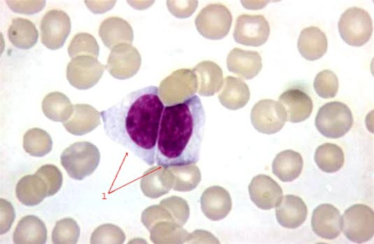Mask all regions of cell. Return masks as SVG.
Masks as SVG:
<instances>
[{"mask_svg":"<svg viewBox=\"0 0 374 244\" xmlns=\"http://www.w3.org/2000/svg\"><path fill=\"white\" fill-rule=\"evenodd\" d=\"M164 108L159 89L149 86L127 94L100 116L111 140L153 165Z\"/></svg>","mask_w":374,"mask_h":244,"instance_id":"obj_1","label":"cell"},{"mask_svg":"<svg viewBox=\"0 0 374 244\" xmlns=\"http://www.w3.org/2000/svg\"><path fill=\"white\" fill-rule=\"evenodd\" d=\"M205 123V110L195 94L165 105L157 141V165L170 168L198 162Z\"/></svg>","mask_w":374,"mask_h":244,"instance_id":"obj_2","label":"cell"},{"mask_svg":"<svg viewBox=\"0 0 374 244\" xmlns=\"http://www.w3.org/2000/svg\"><path fill=\"white\" fill-rule=\"evenodd\" d=\"M100 161L98 148L89 142H78L65 148L60 162L70 178L81 181L91 175Z\"/></svg>","mask_w":374,"mask_h":244,"instance_id":"obj_3","label":"cell"},{"mask_svg":"<svg viewBox=\"0 0 374 244\" xmlns=\"http://www.w3.org/2000/svg\"><path fill=\"white\" fill-rule=\"evenodd\" d=\"M353 116L350 109L339 101L322 105L315 117V126L324 137L337 139L344 136L352 128Z\"/></svg>","mask_w":374,"mask_h":244,"instance_id":"obj_4","label":"cell"},{"mask_svg":"<svg viewBox=\"0 0 374 244\" xmlns=\"http://www.w3.org/2000/svg\"><path fill=\"white\" fill-rule=\"evenodd\" d=\"M338 31L348 45L359 47L366 44L373 33V22L369 13L359 7L347 8L338 21Z\"/></svg>","mask_w":374,"mask_h":244,"instance_id":"obj_5","label":"cell"},{"mask_svg":"<svg viewBox=\"0 0 374 244\" xmlns=\"http://www.w3.org/2000/svg\"><path fill=\"white\" fill-rule=\"evenodd\" d=\"M342 229L345 236L352 242L362 243L374 235L373 210L362 204L347 208L342 217Z\"/></svg>","mask_w":374,"mask_h":244,"instance_id":"obj_6","label":"cell"},{"mask_svg":"<svg viewBox=\"0 0 374 244\" xmlns=\"http://www.w3.org/2000/svg\"><path fill=\"white\" fill-rule=\"evenodd\" d=\"M194 22L202 36L210 40H220L229 32L232 15L222 4H209L201 9Z\"/></svg>","mask_w":374,"mask_h":244,"instance_id":"obj_7","label":"cell"},{"mask_svg":"<svg viewBox=\"0 0 374 244\" xmlns=\"http://www.w3.org/2000/svg\"><path fill=\"white\" fill-rule=\"evenodd\" d=\"M105 66L90 56L74 57L66 67V78L73 87L86 90L94 86L103 73Z\"/></svg>","mask_w":374,"mask_h":244,"instance_id":"obj_8","label":"cell"},{"mask_svg":"<svg viewBox=\"0 0 374 244\" xmlns=\"http://www.w3.org/2000/svg\"><path fill=\"white\" fill-rule=\"evenodd\" d=\"M250 116L254 128L267 135L279 132L287 121L286 112L282 105L271 99L257 102L251 110Z\"/></svg>","mask_w":374,"mask_h":244,"instance_id":"obj_9","label":"cell"},{"mask_svg":"<svg viewBox=\"0 0 374 244\" xmlns=\"http://www.w3.org/2000/svg\"><path fill=\"white\" fill-rule=\"evenodd\" d=\"M41 40L48 49L56 50L63 47L71 31L69 16L61 10L46 12L40 23Z\"/></svg>","mask_w":374,"mask_h":244,"instance_id":"obj_10","label":"cell"},{"mask_svg":"<svg viewBox=\"0 0 374 244\" xmlns=\"http://www.w3.org/2000/svg\"><path fill=\"white\" fill-rule=\"evenodd\" d=\"M270 34V26L261 15L243 14L236 21L234 40L246 46L259 47L264 44Z\"/></svg>","mask_w":374,"mask_h":244,"instance_id":"obj_11","label":"cell"},{"mask_svg":"<svg viewBox=\"0 0 374 244\" xmlns=\"http://www.w3.org/2000/svg\"><path fill=\"white\" fill-rule=\"evenodd\" d=\"M141 65L138 49L130 44L122 43L111 49L105 68L113 77L126 79L135 75Z\"/></svg>","mask_w":374,"mask_h":244,"instance_id":"obj_12","label":"cell"},{"mask_svg":"<svg viewBox=\"0 0 374 244\" xmlns=\"http://www.w3.org/2000/svg\"><path fill=\"white\" fill-rule=\"evenodd\" d=\"M252 202L259 208L269 210L276 207L282 199L283 192L279 184L265 174L254 176L248 186Z\"/></svg>","mask_w":374,"mask_h":244,"instance_id":"obj_13","label":"cell"},{"mask_svg":"<svg viewBox=\"0 0 374 244\" xmlns=\"http://www.w3.org/2000/svg\"><path fill=\"white\" fill-rule=\"evenodd\" d=\"M311 226L318 236L324 239H335L342 230V216L332 204H322L314 209Z\"/></svg>","mask_w":374,"mask_h":244,"instance_id":"obj_14","label":"cell"},{"mask_svg":"<svg viewBox=\"0 0 374 244\" xmlns=\"http://www.w3.org/2000/svg\"><path fill=\"white\" fill-rule=\"evenodd\" d=\"M200 202L203 213L213 221L220 220L226 217L232 208L229 192L219 185L206 188L201 195Z\"/></svg>","mask_w":374,"mask_h":244,"instance_id":"obj_15","label":"cell"},{"mask_svg":"<svg viewBox=\"0 0 374 244\" xmlns=\"http://www.w3.org/2000/svg\"><path fill=\"white\" fill-rule=\"evenodd\" d=\"M228 70L243 79L257 76L262 68V59L256 51L233 48L226 58Z\"/></svg>","mask_w":374,"mask_h":244,"instance_id":"obj_16","label":"cell"},{"mask_svg":"<svg viewBox=\"0 0 374 244\" xmlns=\"http://www.w3.org/2000/svg\"><path fill=\"white\" fill-rule=\"evenodd\" d=\"M278 100L286 112L287 121L292 123L306 120L312 112V99L301 89H288L279 96Z\"/></svg>","mask_w":374,"mask_h":244,"instance_id":"obj_17","label":"cell"},{"mask_svg":"<svg viewBox=\"0 0 374 244\" xmlns=\"http://www.w3.org/2000/svg\"><path fill=\"white\" fill-rule=\"evenodd\" d=\"M307 206L296 195H285L276 206L275 216L278 223L285 228L296 229L306 220Z\"/></svg>","mask_w":374,"mask_h":244,"instance_id":"obj_18","label":"cell"},{"mask_svg":"<svg viewBox=\"0 0 374 244\" xmlns=\"http://www.w3.org/2000/svg\"><path fill=\"white\" fill-rule=\"evenodd\" d=\"M99 35L105 46L109 49L122 43L131 45L134 40L132 27L119 17L105 19L100 24Z\"/></svg>","mask_w":374,"mask_h":244,"instance_id":"obj_19","label":"cell"},{"mask_svg":"<svg viewBox=\"0 0 374 244\" xmlns=\"http://www.w3.org/2000/svg\"><path fill=\"white\" fill-rule=\"evenodd\" d=\"M100 113L88 104H75L71 117L63 122L65 129L71 134L84 135L101 124Z\"/></svg>","mask_w":374,"mask_h":244,"instance_id":"obj_20","label":"cell"},{"mask_svg":"<svg viewBox=\"0 0 374 244\" xmlns=\"http://www.w3.org/2000/svg\"><path fill=\"white\" fill-rule=\"evenodd\" d=\"M197 80V89L201 96H211L223 85L222 68L215 62L203 61L192 69Z\"/></svg>","mask_w":374,"mask_h":244,"instance_id":"obj_21","label":"cell"},{"mask_svg":"<svg viewBox=\"0 0 374 244\" xmlns=\"http://www.w3.org/2000/svg\"><path fill=\"white\" fill-rule=\"evenodd\" d=\"M328 41L326 34L317 26L303 29L299 35L297 47L301 55L307 60L320 59L326 52Z\"/></svg>","mask_w":374,"mask_h":244,"instance_id":"obj_22","label":"cell"},{"mask_svg":"<svg viewBox=\"0 0 374 244\" xmlns=\"http://www.w3.org/2000/svg\"><path fill=\"white\" fill-rule=\"evenodd\" d=\"M173 174L169 168L152 167L145 171L141 179V188L143 194L154 199L168 192Z\"/></svg>","mask_w":374,"mask_h":244,"instance_id":"obj_23","label":"cell"},{"mask_svg":"<svg viewBox=\"0 0 374 244\" xmlns=\"http://www.w3.org/2000/svg\"><path fill=\"white\" fill-rule=\"evenodd\" d=\"M13 239L16 244H44L47 239L46 227L38 217L26 215L18 222Z\"/></svg>","mask_w":374,"mask_h":244,"instance_id":"obj_24","label":"cell"},{"mask_svg":"<svg viewBox=\"0 0 374 244\" xmlns=\"http://www.w3.org/2000/svg\"><path fill=\"white\" fill-rule=\"evenodd\" d=\"M222 86L218 98L220 103L226 108L232 110L238 109L243 107L249 101L250 89L242 79L227 76Z\"/></svg>","mask_w":374,"mask_h":244,"instance_id":"obj_25","label":"cell"},{"mask_svg":"<svg viewBox=\"0 0 374 244\" xmlns=\"http://www.w3.org/2000/svg\"><path fill=\"white\" fill-rule=\"evenodd\" d=\"M17 199L27 206H34L47 197V185L36 173L26 175L17 182L15 188Z\"/></svg>","mask_w":374,"mask_h":244,"instance_id":"obj_26","label":"cell"},{"mask_svg":"<svg viewBox=\"0 0 374 244\" xmlns=\"http://www.w3.org/2000/svg\"><path fill=\"white\" fill-rule=\"evenodd\" d=\"M301 155L293 150H285L278 153L272 163V171L280 181L290 182L297 178L303 169Z\"/></svg>","mask_w":374,"mask_h":244,"instance_id":"obj_27","label":"cell"},{"mask_svg":"<svg viewBox=\"0 0 374 244\" xmlns=\"http://www.w3.org/2000/svg\"><path fill=\"white\" fill-rule=\"evenodd\" d=\"M8 37L15 47L28 49L36 44L38 32L30 20L17 17L12 20L8 29Z\"/></svg>","mask_w":374,"mask_h":244,"instance_id":"obj_28","label":"cell"},{"mask_svg":"<svg viewBox=\"0 0 374 244\" xmlns=\"http://www.w3.org/2000/svg\"><path fill=\"white\" fill-rule=\"evenodd\" d=\"M44 115L55 122H65L73 113V105L69 98L59 91L47 94L42 101Z\"/></svg>","mask_w":374,"mask_h":244,"instance_id":"obj_29","label":"cell"},{"mask_svg":"<svg viewBox=\"0 0 374 244\" xmlns=\"http://www.w3.org/2000/svg\"><path fill=\"white\" fill-rule=\"evenodd\" d=\"M314 159L317 167L326 173L338 171L345 162L342 148L332 143H324L319 146L315 151Z\"/></svg>","mask_w":374,"mask_h":244,"instance_id":"obj_30","label":"cell"},{"mask_svg":"<svg viewBox=\"0 0 374 244\" xmlns=\"http://www.w3.org/2000/svg\"><path fill=\"white\" fill-rule=\"evenodd\" d=\"M23 148L25 152L31 156L43 157L51 151L52 141L46 131L34 128L24 133Z\"/></svg>","mask_w":374,"mask_h":244,"instance_id":"obj_31","label":"cell"},{"mask_svg":"<svg viewBox=\"0 0 374 244\" xmlns=\"http://www.w3.org/2000/svg\"><path fill=\"white\" fill-rule=\"evenodd\" d=\"M80 234V227L75 220L63 218L56 222L52 231V241L55 244H75Z\"/></svg>","mask_w":374,"mask_h":244,"instance_id":"obj_32","label":"cell"},{"mask_svg":"<svg viewBox=\"0 0 374 244\" xmlns=\"http://www.w3.org/2000/svg\"><path fill=\"white\" fill-rule=\"evenodd\" d=\"M68 53L72 59L78 56H90L96 58L99 54V46L92 35L87 33H79L72 38L68 47Z\"/></svg>","mask_w":374,"mask_h":244,"instance_id":"obj_33","label":"cell"},{"mask_svg":"<svg viewBox=\"0 0 374 244\" xmlns=\"http://www.w3.org/2000/svg\"><path fill=\"white\" fill-rule=\"evenodd\" d=\"M316 93L322 98H333L338 90V79L330 70H324L317 74L313 82Z\"/></svg>","mask_w":374,"mask_h":244,"instance_id":"obj_34","label":"cell"},{"mask_svg":"<svg viewBox=\"0 0 374 244\" xmlns=\"http://www.w3.org/2000/svg\"><path fill=\"white\" fill-rule=\"evenodd\" d=\"M125 235L120 227L112 224H105L94 230L91 235L90 243H123Z\"/></svg>","mask_w":374,"mask_h":244,"instance_id":"obj_35","label":"cell"},{"mask_svg":"<svg viewBox=\"0 0 374 244\" xmlns=\"http://www.w3.org/2000/svg\"><path fill=\"white\" fill-rule=\"evenodd\" d=\"M36 174L41 176L47 185V197L55 195L63 183L61 171L53 165H44L39 167Z\"/></svg>","mask_w":374,"mask_h":244,"instance_id":"obj_36","label":"cell"},{"mask_svg":"<svg viewBox=\"0 0 374 244\" xmlns=\"http://www.w3.org/2000/svg\"><path fill=\"white\" fill-rule=\"evenodd\" d=\"M167 8L175 17L186 18L195 11L197 1H167Z\"/></svg>","mask_w":374,"mask_h":244,"instance_id":"obj_37","label":"cell"},{"mask_svg":"<svg viewBox=\"0 0 374 244\" xmlns=\"http://www.w3.org/2000/svg\"><path fill=\"white\" fill-rule=\"evenodd\" d=\"M8 6L15 13L34 14L40 12L45 6V1H6Z\"/></svg>","mask_w":374,"mask_h":244,"instance_id":"obj_38","label":"cell"},{"mask_svg":"<svg viewBox=\"0 0 374 244\" xmlns=\"http://www.w3.org/2000/svg\"><path fill=\"white\" fill-rule=\"evenodd\" d=\"M1 235L6 233L10 228L15 220V210L12 204L3 199H1Z\"/></svg>","mask_w":374,"mask_h":244,"instance_id":"obj_39","label":"cell"},{"mask_svg":"<svg viewBox=\"0 0 374 244\" xmlns=\"http://www.w3.org/2000/svg\"><path fill=\"white\" fill-rule=\"evenodd\" d=\"M113 1H110L109 3L107 5H103L106 3V1H101V4H99V1H98V3L99 4V6H94L91 4L89 1H85V3L86 6L90 9V10L94 13H102L108 11V9H110L114 4L109 5L110 3H112Z\"/></svg>","mask_w":374,"mask_h":244,"instance_id":"obj_40","label":"cell"}]
</instances>
